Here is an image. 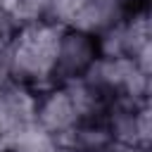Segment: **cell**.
I'll return each mask as SVG.
<instances>
[{
	"label": "cell",
	"instance_id": "52a82bcc",
	"mask_svg": "<svg viewBox=\"0 0 152 152\" xmlns=\"http://www.w3.org/2000/svg\"><path fill=\"white\" fill-rule=\"evenodd\" d=\"M112 133L104 119H93V121H78L74 128H69L64 135L57 138L59 147L78 150V152H104L112 145Z\"/></svg>",
	"mask_w": 152,
	"mask_h": 152
},
{
	"label": "cell",
	"instance_id": "4fadbf2b",
	"mask_svg": "<svg viewBox=\"0 0 152 152\" xmlns=\"http://www.w3.org/2000/svg\"><path fill=\"white\" fill-rule=\"evenodd\" d=\"M55 152H78V150H69V147H57Z\"/></svg>",
	"mask_w": 152,
	"mask_h": 152
},
{
	"label": "cell",
	"instance_id": "3957f363",
	"mask_svg": "<svg viewBox=\"0 0 152 152\" xmlns=\"http://www.w3.org/2000/svg\"><path fill=\"white\" fill-rule=\"evenodd\" d=\"M97 57L95 38L76 28H64L55 59V83H66L86 74V69Z\"/></svg>",
	"mask_w": 152,
	"mask_h": 152
},
{
	"label": "cell",
	"instance_id": "277c9868",
	"mask_svg": "<svg viewBox=\"0 0 152 152\" xmlns=\"http://www.w3.org/2000/svg\"><path fill=\"white\" fill-rule=\"evenodd\" d=\"M36 124L55 138L64 135L69 128H74L78 124V114L74 109V102L62 83H52V86L38 90Z\"/></svg>",
	"mask_w": 152,
	"mask_h": 152
},
{
	"label": "cell",
	"instance_id": "30bf717a",
	"mask_svg": "<svg viewBox=\"0 0 152 152\" xmlns=\"http://www.w3.org/2000/svg\"><path fill=\"white\" fill-rule=\"evenodd\" d=\"M86 0H45V21L69 28Z\"/></svg>",
	"mask_w": 152,
	"mask_h": 152
},
{
	"label": "cell",
	"instance_id": "8992f818",
	"mask_svg": "<svg viewBox=\"0 0 152 152\" xmlns=\"http://www.w3.org/2000/svg\"><path fill=\"white\" fill-rule=\"evenodd\" d=\"M128 10H131V5H126L124 0H86V5L81 7V12L76 14V19L69 28H76V31L95 38L104 28L119 24L128 14Z\"/></svg>",
	"mask_w": 152,
	"mask_h": 152
},
{
	"label": "cell",
	"instance_id": "ba28073f",
	"mask_svg": "<svg viewBox=\"0 0 152 152\" xmlns=\"http://www.w3.org/2000/svg\"><path fill=\"white\" fill-rule=\"evenodd\" d=\"M64 90L69 93L74 109L78 114V121H93V119H104L107 109H109V97H104L97 88H93L83 76L71 78L66 83H62Z\"/></svg>",
	"mask_w": 152,
	"mask_h": 152
},
{
	"label": "cell",
	"instance_id": "7a4b0ae2",
	"mask_svg": "<svg viewBox=\"0 0 152 152\" xmlns=\"http://www.w3.org/2000/svg\"><path fill=\"white\" fill-rule=\"evenodd\" d=\"M83 78L109 100H124L133 104L150 100V76L142 74L131 57L97 55L86 69Z\"/></svg>",
	"mask_w": 152,
	"mask_h": 152
},
{
	"label": "cell",
	"instance_id": "7c38bea8",
	"mask_svg": "<svg viewBox=\"0 0 152 152\" xmlns=\"http://www.w3.org/2000/svg\"><path fill=\"white\" fill-rule=\"evenodd\" d=\"M124 2H126V5H131V7H135V5H140L142 0H124Z\"/></svg>",
	"mask_w": 152,
	"mask_h": 152
},
{
	"label": "cell",
	"instance_id": "6da1fadb",
	"mask_svg": "<svg viewBox=\"0 0 152 152\" xmlns=\"http://www.w3.org/2000/svg\"><path fill=\"white\" fill-rule=\"evenodd\" d=\"M62 31V26L50 21H36L17 28L2 45L0 78L24 83L33 90L52 86Z\"/></svg>",
	"mask_w": 152,
	"mask_h": 152
},
{
	"label": "cell",
	"instance_id": "8fae6325",
	"mask_svg": "<svg viewBox=\"0 0 152 152\" xmlns=\"http://www.w3.org/2000/svg\"><path fill=\"white\" fill-rule=\"evenodd\" d=\"M135 138H138V147L150 152V145H152V109H150V100L140 102L135 107Z\"/></svg>",
	"mask_w": 152,
	"mask_h": 152
},
{
	"label": "cell",
	"instance_id": "9c48e42d",
	"mask_svg": "<svg viewBox=\"0 0 152 152\" xmlns=\"http://www.w3.org/2000/svg\"><path fill=\"white\" fill-rule=\"evenodd\" d=\"M2 140H5L7 152H55L59 147L57 138L50 135L45 128H40L36 121L19 126L17 131L7 133Z\"/></svg>",
	"mask_w": 152,
	"mask_h": 152
},
{
	"label": "cell",
	"instance_id": "5b68a950",
	"mask_svg": "<svg viewBox=\"0 0 152 152\" xmlns=\"http://www.w3.org/2000/svg\"><path fill=\"white\" fill-rule=\"evenodd\" d=\"M36 100H38V90L10 81V78H0V131L2 138L12 131H17L19 126H26L31 121H36Z\"/></svg>",
	"mask_w": 152,
	"mask_h": 152
}]
</instances>
